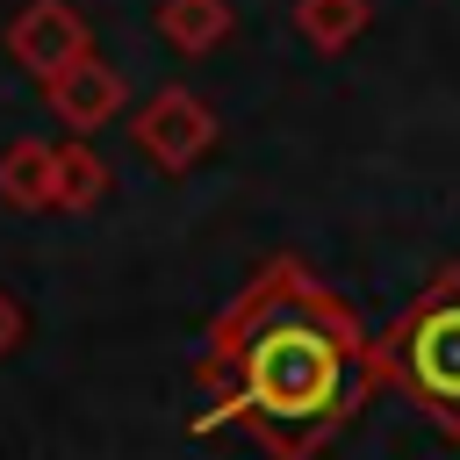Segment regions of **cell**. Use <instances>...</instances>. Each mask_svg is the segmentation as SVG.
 I'll use <instances>...</instances> for the list:
<instances>
[{"mask_svg": "<svg viewBox=\"0 0 460 460\" xmlns=\"http://www.w3.org/2000/svg\"><path fill=\"white\" fill-rule=\"evenodd\" d=\"M338 345L331 331H316L302 309L259 323L244 338V410L252 417H273V424H295V417H323L338 402Z\"/></svg>", "mask_w": 460, "mask_h": 460, "instance_id": "6da1fadb", "label": "cell"}, {"mask_svg": "<svg viewBox=\"0 0 460 460\" xmlns=\"http://www.w3.org/2000/svg\"><path fill=\"white\" fill-rule=\"evenodd\" d=\"M402 352H410V381H417L446 417H460V295H438V302L410 323Z\"/></svg>", "mask_w": 460, "mask_h": 460, "instance_id": "7a4b0ae2", "label": "cell"}]
</instances>
